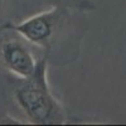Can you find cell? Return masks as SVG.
I'll return each instance as SVG.
<instances>
[{"mask_svg": "<svg viewBox=\"0 0 126 126\" xmlns=\"http://www.w3.org/2000/svg\"><path fill=\"white\" fill-rule=\"evenodd\" d=\"M46 61H38L34 75L28 78V83L19 87L14 96L19 107L28 119L38 125H56L64 121L63 111L58 101L50 93L47 85Z\"/></svg>", "mask_w": 126, "mask_h": 126, "instance_id": "1", "label": "cell"}, {"mask_svg": "<svg viewBox=\"0 0 126 126\" xmlns=\"http://www.w3.org/2000/svg\"><path fill=\"white\" fill-rule=\"evenodd\" d=\"M64 10L66 6L57 5L32 15L20 23L8 24L6 28L14 30L32 44L38 47H48L64 15Z\"/></svg>", "mask_w": 126, "mask_h": 126, "instance_id": "2", "label": "cell"}, {"mask_svg": "<svg viewBox=\"0 0 126 126\" xmlns=\"http://www.w3.org/2000/svg\"><path fill=\"white\" fill-rule=\"evenodd\" d=\"M0 57L6 69L23 79L33 76L38 66L32 52L18 40L5 42L0 48Z\"/></svg>", "mask_w": 126, "mask_h": 126, "instance_id": "3", "label": "cell"}, {"mask_svg": "<svg viewBox=\"0 0 126 126\" xmlns=\"http://www.w3.org/2000/svg\"><path fill=\"white\" fill-rule=\"evenodd\" d=\"M62 4H64V6L68 8H75V9H79L83 12H91L96 8L91 0H59Z\"/></svg>", "mask_w": 126, "mask_h": 126, "instance_id": "4", "label": "cell"}, {"mask_svg": "<svg viewBox=\"0 0 126 126\" xmlns=\"http://www.w3.org/2000/svg\"><path fill=\"white\" fill-rule=\"evenodd\" d=\"M0 15H1V1H0Z\"/></svg>", "mask_w": 126, "mask_h": 126, "instance_id": "5", "label": "cell"}]
</instances>
